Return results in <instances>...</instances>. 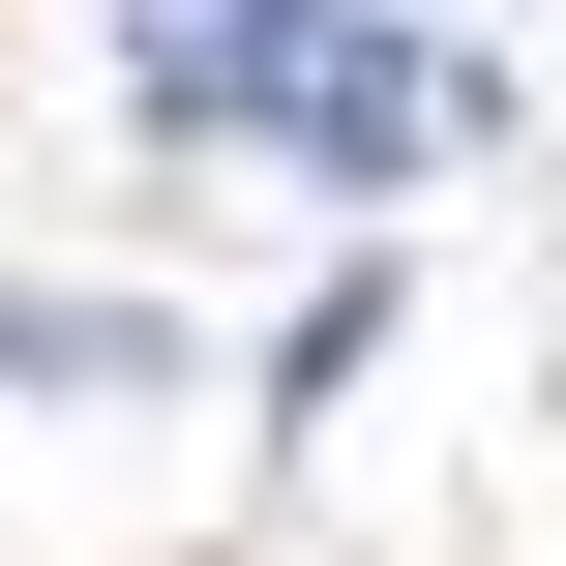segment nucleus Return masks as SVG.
Wrapping results in <instances>:
<instances>
[{
	"label": "nucleus",
	"instance_id": "2",
	"mask_svg": "<svg viewBox=\"0 0 566 566\" xmlns=\"http://www.w3.org/2000/svg\"><path fill=\"white\" fill-rule=\"evenodd\" d=\"M149 358H179L149 298H0V388H149Z\"/></svg>",
	"mask_w": 566,
	"mask_h": 566
},
{
	"label": "nucleus",
	"instance_id": "1",
	"mask_svg": "<svg viewBox=\"0 0 566 566\" xmlns=\"http://www.w3.org/2000/svg\"><path fill=\"white\" fill-rule=\"evenodd\" d=\"M358 30H388V0H119V60H149V119H179V149H269Z\"/></svg>",
	"mask_w": 566,
	"mask_h": 566
}]
</instances>
